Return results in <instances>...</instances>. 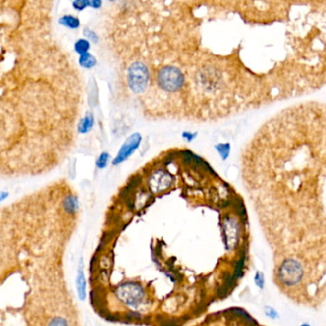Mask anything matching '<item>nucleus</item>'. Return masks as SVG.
Segmentation results:
<instances>
[{
    "label": "nucleus",
    "instance_id": "1",
    "mask_svg": "<svg viewBox=\"0 0 326 326\" xmlns=\"http://www.w3.org/2000/svg\"><path fill=\"white\" fill-rule=\"evenodd\" d=\"M150 82V71L142 61L133 62L127 70V83L132 92H145Z\"/></svg>",
    "mask_w": 326,
    "mask_h": 326
},
{
    "label": "nucleus",
    "instance_id": "2",
    "mask_svg": "<svg viewBox=\"0 0 326 326\" xmlns=\"http://www.w3.org/2000/svg\"><path fill=\"white\" fill-rule=\"evenodd\" d=\"M157 82L160 88L165 92H176L184 84V76L182 72L172 66L161 68L157 75Z\"/></svg>",
    "mask_w": 326,
    "mask_h": 326
},
{
    "label": "nucleus",
    "instance_id": "3",
    "mask_svg": "<svg viewBox=\"0 0 326 326\" xmlns=\"http://www.w3.org/2000/svg\"><path fill=\"white\" fill-rule=\"evenodd\" d=\"M117 295L123 303L132 308H137L144 300V293L140 286L133 283H125L120 286Z\"/></svg>",
    "mask_w": 326,
    "mask_h": 326
},
{
    "label": "nucleus",
    "instance_id": "4",
    "mask_svg": "<svg viewBox=\"0 0 326 326\" xmlns=\"http://www.w3.org/2000/svg\"><path fill=\"white\" fill-rule=\"evenodd\" d=\"M280 272L282 275V281L285 282L287 285L298 284L303 275L302 269L299 263H297L296 261L293 260L287 261L284 263Z\"/></svg>",
    "mask_w": 326,
    "mask_h": 326
},
{
    "label": "nucleus",
    "instance_id": "5",
    "mask_svg": "<svg viewBox=\"0 0 326 326\" xmlns=\"http://www.w3.org/2000/svg\"><path fill=\"white\" fill-rule=\"evenodd\" d=\"M141 141H142V137L139 133H135L129 137L122 145L121 150H119L117 157L113 161V164L117 165L123 162L124 160H126L133 153V151L138 149Z\"/></svg>",
    "mask_w": 326,
    "mask_h": 326
},
{
    "label": "nucleus",
    "instance_id": "6",
    "mask_svg": "<svg viewBox=\"0 0 326 326\" xmlns=\"http://www.w3.org/2000/svg\"><path fill=\"white\" fill-rule=\"evenodd\" d=\"M76 287H77L79 299L83 301L86 298V278H85V274H84V266H83L82 258H81L78 269H77Z\"/></svg>",
    "mask_w": 326,
    "mask_h": 326
},
{
    "label": "nucleus",
    "instance_id": "7",
    "mask_svg": "<svg viewBox=\"0 0 326 326\" xmlns=\"http://www.w3.org/2000/svg\"><path fill=\"white\" fill-rule=\"evenodd\" d=\"M94 125V117L90 112H86V115L77 123V130L79 133L85 134L91 130Z\"/></svg>",
    "mask_w": 326,
    "mask_h": 326
},
{
    "label": "nucleus",
    "instance_id": "8",
    "mask_svg": "<svg viewBox=\"0 0 326 326\" xmlns=\"http://www.w3.org/2000/svg\"><path fill=\"white\" fill-rule=\"evenodd\" d=\"M58 23L65 27L69 28V29H72V30L78 29L81 25L80 18L73 14H65V15L61 16L58 19Z\"/></svg>",
    "mask_w": 326,
    "mask_h": 326
},
{
    "label": "nucleus",
    "instance_id": "9",
    "mask_svg": "<svg viewBox=\"0 0 326 326\" xmlns=\"http://www.w3.org/2000/svg\"><path fill=\"white\" fill-rule=\"evenodd\" d=\"M97 63L95 56L93 54H90L89 52L86 54L80 55L79 58V64L82 66V68L91 69L93 68Z\"/></svg>",
    "mask_w": 326,
    "mask_h": 326
},
{
    "label": "nucleus",
    "instance_id": "10",
    "mask_svg": "<svg viewBox=\"0 0 326 326\" xmlns=\"http://www.w3.org/2000/svg\"><path fill=\"white\" fill-rule=\"evenodd\" d=\"M74 49L79 55L86 54V53H88V51L90 49V42L86 39H80L75 42Z\"/></svg>",
    "mask_w": 326,
    "mask_h": 326
},
{
    "label": "nucleus",
    "instance_id": "11",
    "mask_svg": "<svg viewBox=\"0 0 326 326\" xmlns=\"http://www.w3.org/2000/svg\"><path fill=\"white\" fill-rule=\"evenodd\" d=\"M47 326H69L68 321L60 316L53 317L49 320Z\"/></svg>",
    "mask_w": 326,
    "mask_h": 326
},
{
    "label": "nucleus",
    "instance_id": "12",
    "mask_svg": "<svg viewBox=\"0 0 326 326\" xmlns=\"http://www.w3.org/2000/svg\"><path fill=\"white\" fill-rule=\"evenodd\" d=\"M109 157H110V156H109V154L108 152H102V153L100 154V156L98 157L97 161H96V165H97L100 169L105 168V167L108 165V163H109Z\"/></svg>",
    "mask_w": 326,
    "mask_h": 326
},
{
    "label": "nucleus",
    "instance_id": "13",
    "mask_svg": "<svg viewBox=\"0 0 326 326\" xmlns=\"http://www.w3.org/2000/svg\"><path fill=\"white\" fill-rule=\"evenodd\" d=\"M73 7L75 10L77 11H83L84 9H86L87 7H89L90 5V1L88 0H80V1H74L73 3Z\"/></svg>",
    "mask_w": 326,
    "mask_h": 326
},
{
    "label": "nucleus",
    "instance_id": "14",
    "mask_svg": "<svg viewBox=\"0 0 326 326\" xmlns=\"http://www.w3.org/2000/svg\"><path fill=\"white\" fill-rule=\"evenodd\" d=\"M217 150L219 151L220 155L222 156L223 160L227 159L228 156H229V152H230V145L227 144V145H218L217 146Z\"/></svg>",
    "mask_w": 326,
    "mask_h": 326
},
{
    "label": "nucleus",
    "instance_id": "15",
    "mask_svg": "<svg viewBox=\"0 0 326 326\" xmlns=\"http://www.w3.org/2000/svg\"><path fill=\"white\" fill-rule=\"evenodd\" d=\"M83 35L85 36V38H86L87 41L90 40V41H92L93 42H97V41H99V37H98V35L96 34L95 32L94 31H91V30H89L87 28L84 29Z\"/></svg>",
    "mask_w": 326,
    "mask_h": 326
},
{
    "label": "nucleus",
    "instance_id": "16",
    "mask_svg": "<svg viewBox=\"0 0 326 326\" xmlns=\"http://www.w3.org/2000/svg\"><path fill=\"white\" fill-rule=\"evenodd\" d=\"M101 6H102V1H99V0L90 1V5H89V7H91V8L99 9V8H101Z\"/></svg>",
    "mask_w": 326,
    "mask_h": 326
},
{
    "label": "nucleus",
    "instance_id": "17",
    "mask_svg": "<svg viewBox=\"0 0 326 326\" xmlns=\"http://www.w3.org/2000/svg\"><path fill=\"white\" fill-rule=\"evenodd\" d=\"M9 196V193L6 191H0V202L5 200Z\"/></svg>",
    "mask_w": 326,
    "mask_h": 326
},
{
    "label": "nucleus",
    "instance_id": "18",
    "mask_svg": "<svg viewBox=\"0 0 326 326\" xmlns=\"http://www.w3.org/2000/svg\"><path fill=\"white\" fill-rule=\"evenodd\" d=\"M183 136H184V138H186L187 140H191L192 138H194V137H195V134H190V133L186 132V133H184V134H183Z\"/></svg>",
    "mask_w": 326,
    "mask_h": 326
},
{
    "label": "nucleus",
    "instance_id": "19",
    "mask_svg": "<svg viewBox=\"0 0 326 326\" xmlns=\"http://www.w3.org/2000/svg\"><path fill=\"white\" fill-rule=\"evenodd\" d=\"M307 326V325H304V326Z\"/></svg>",
    "mask_w": 326,
    "mask_h": 326
}]
</instances>
